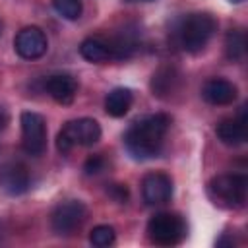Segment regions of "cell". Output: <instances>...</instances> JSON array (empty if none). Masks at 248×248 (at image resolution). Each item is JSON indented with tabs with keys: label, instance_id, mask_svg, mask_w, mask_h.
<instances>
[{
	"label": "cell",
	"instance_id": "6da1fadb",
	"mask_svg": "<svg viewBox=\"0 0 248 248\" xmlns=\"http://www.w3.org/2000/svg\"><path fill=\"white\" fill-rule=\"evenodd\" d=\"M169 126L170 118L167 114H149L145 118L136 120L124 134L126 149L136 159L157 157L163 149Z\"/></svg>",
	"mask_w": 248,
	"mask_h": 248
},
{
	"label": "cell",
	"instance_id": "7a4b0ae2",
	"mask_svg": "<svg viewBox=\"0 0 248 248\" xmlns=\"http://www.w3.org/2000/svg\"><path fill=\"white\" fill-rule=\"evenodd\" d=\"M217 29V23L213 19V16L198 12V14H188L186 17H182L176 25V43L182 50L186 52H200L209 39L213 37Z\"/></svg>",
	"mask_w": 248,
	"mask_h": 248
},
{
	"label": "cell",
	"instance_id": "3957f363",
	"mask_svg": "<svg viewBox=\"0 0 248 248\" xmlns=\"http://www.w3.org/2000/svg\"><path fill=\"white\" fill-rule=\"evenodd\" d=\"M101 138V126L93 118H78L64 124L58 132L56 147L60 153H68L76 145H93Z\"/></svg>",
	"mask_w": 248,
	"mask_h": 248
},
{
	"label": "cell",
	"instance_id": "277c9868",
	"mask_svg": "<svg viewBox=\"0 0 248 248\" xmlns=\"http://www.w3.org/2000/svg\"><path fill=\"white\" fill-rule=\"evenodd\" d=\"M147 236L153 244L174 246L186 236V223L176 213H155L147 223Z\"/></svg>",
	"mask_w": 248,
	"mask_h": 248
},
{
	"label": "cell",
	"instance_id": "5b68a950",
	"mask_svg": "<svg viewBox=\"0 0 248 248\" xmlns=\"http://www.w3.org/2000/svg\"><path fill=\"white\" fill-rule=\"evenodd\" d=\"M211 194L231 207H240L246 202L248 180L244 174H221L209 182Z\"/></svg>",
	"mask_w": 248,
	"mask_h": 248
},
{
	"label": "cell",
	"instance_id": "8992f818",
	"mask_svg": "<svg viewBox=\"0 0 248 248\" xmlns=\"http://www.w3.org/2000/svg\"><path fill=\"white\" fill-rule=\"evenodd\" d=\"M21 124V145L29 155H41L46 147V124L39 112L25 110L19 118Z\"/></svg>",
	"mask_w": 248,
	"mask_h": 248
},
{
	"label": "cell",
	"instance_id": "52a82bcc",
	"mask_svg": "<svg viewBox=\"0 0 248 248\" xmlns=\"http://www.w3.org/2000/svg\"><path fill=\"white\" fill-rule=\"evenodd\" d=\"M85 205L79 202V200H68V202H62L54 207L52 215H50V225H52V231L56 234H72L74 231H78L83 221H85Z\"/></svg>",
	"mask_w": 248,
	"mask_h": 248
},
{
	"label": "cell",
	"instance_id": "ba28073f",
	"mask_svg": "<svg viewBox=\"0 0 248 248\" xmlns=\"http://www.w3.org/2000/svg\"><path fill=\"white\" fill-rule=\"evenodd\" d=\"M46 46H48V41H46L45 31L41 27H35V25L23 27L21 31H17V35L14 39L16 52L25 60L41 58L46 52Z\"/></svg>",
	"mask_w": 248,
	"mask_h": 248
},
{
	"label": "cell",
	"instance_id": "9c48e42d",
	"mask_svg": "<svg viewBox=\"0 0 248 248\" xmlns=\"http://www.w3.org/2000/svg\"><path fill=\"white\" fill-rule=\"evenodd\" d=\"M141 196L147 205L167 203L172 196V180L165 172H149L141 180Z\"/></svg>",
	"mask_w": 248,
	"mask_h": 248
},
{
	"label": "cell",
	"instance_id": "30bf717a",
	"mask_svg": "<svg viewBox=\"0 0 248 248\" xmlns=\"http://www.w3.org/2000/svg\"><path fill=\"white\" fill-rule=\"evenodd\" d=\"M0 188L10 196H19L29 188V170L21 163H4L0 167Z\"/></svg>",
	"mask_w": 248,
	"mask_h": 248
},
{
	"label": "cell",
	"instance_id": "8fae6325",
	"mask_svg": "<svg viewBox=\"0 0 248 248\" xmlns=\"http://www.w3.org/2000/svg\"><path fill=\"white\" fill-rule=\"evenodd\" d=\"M46 93L60 105H70L78 93V81L70 74H52L45 81Z\"/></svg>",
	"mask_w": 248,
	"mask_h": 248
},
{
	"label": "cell",
	"instance_id": "7c38bea8",
	"mask_svg": "<svg viewBox=\"0 0 248 248\" xmlns=\"http://www.w3.org/2000/svg\"><path fill=\"white\" fill-rule=\"evenodd\" d=\"M202 97L209 105H231L236 99V85L223 78H211L203 83Z\"/></svg>",
	"mask_w": 248,
	"mask_h": 248
},
{
	"label": "cell",
	"instance_id": "4fadbf2b",
	"mask_svg": "<svg viewBox=\"0 0 248 248\" xmlns=\"http://www.w3.org/2000/svg\"><path fill=\"white\" fill-rule=\"evenodd\" d=\"M217 138L225 143V145H240L246 140V112L244 107L240 110V114L236 118H225L217 124L215 128Z\"/></svg>",
	"mask_w": 248,
	"mask_h": 248
},
{
	"label": "cell",
	"instance_id": "5bb4252c",
	"mask_svg": "<svg viewBox=\"0 0 248 248\" xmlns=\"http://www.w3.org/2000/svg\"><path fill=\"white\" fill-rule=\"evenodd\" d=\"M79 54L93 64H101V62H108L112 60V48L108 41H103L99 37H89L85 41H81L79 45Z\"/></svg>",
	"mask_w": 248,
	"mask_h": 248
},
{
	"label": "cell",
	"instance_id": "9a60e30c",
	"mask_svg": "<svg viewBox=\"0 0 248 248\" xmlns=\"http://www.w3.org/2000/svg\"><path fill=\"white\" fill-rule=\"evenodd\" d=\"M132 101H134V95L128 87H114L112 91H108V95L105 99V110H107V114L120 118L130 110Z\"/></svg>",
	"mask_w": 248,
	"mask_h": 248
},
{
	"label": "cell",
	"instance_id": "2e32d148",
	"mask_svg": "<svg viewBox=\"0 0 248 248\" xmlns=\"http://www.w3.org/2000/svg\"><path fill=\"white\" fill-rule=\"evenodd\" d=\"M176 83H178V72L172 66H163L153 74V79H151L153 95L167 97L176 89Z\"/></svg>",
	"mask_w": 248,
	"mask_h": 248
},
{
	"label": "cell",
	"instance_id": "e0dca14e",
	"mask_svg": "<svg viewBox=\"0 0 248 248\" xmlns=\"http://www.w3.org/2000/svg\"><path fill=\"white\" fill-rule=\"evenodd\" d=\"M244 52H246V37L242 31H229L225 35V56L232 62L244 58Z\"/></svg>",
	"mask_w": 248,
	"mask_h": 248
},
{
	"label": "cell",
	"instance_id": "ac0fdd59",
	"mask_svg": "<svg viewBox=\"0 0 248 248\" xmlns=\"http://www.w3.org/2000/svg\"><path fill=\"white\" fill-rule=\"evenodd\" d=\"M114 238H116V232H114V229L108 227V225H97V227L91 231V234H89V242H91L93 246H97V248H107V246H110V244L114 242Z\"/></svg>",
	"mask_w": 248,
	"mask_h": 248
},
{
	"label": "cell",
	"instance_id": "d6986e66",
	"mask_svg": "<svg viewBox=\"0 0 248 248\" xmlns=\"http://www.w3.org/2000/svg\"><path fill=\"white\" fill-rule=\"evenodd\" d=\"M52 6L64 19H78L83 10L81 0H52Z\"/></svg>",
	"mask_w": 248,
	"mask_h": 248
},
{
	"label": "cell",
	"instance_id": "ffe728a7",
	"mask_svg": "<svg viewBox=\"0 0 248 248\" xmlns=\"http://www.w3.org/2000/svg\"><path fill=\"white\" fill-rule=\"evenodd\" d=\"M103 165H105L103 157H99V155H91V157L85 161V165H83V170H85L87 174H97V172L103 169Z\"/></svg>",
	"mask_w": 248,
	"mask_h": 248
},
{
	"label": "cell",
	"instance_id": "44dd1931",
	"mask_svg": "<svg viewBox=\"0 0 248 248\" xmlns=\"http://www.w3.org/2000/svg\"><path fill=\"white\" fill-rule=\"evenodd\" d=\"M107 192H108L110 198H114V200L120 202V203L128 200V188H126L124 184H110V186L107 188Z\"/></svg>",
	"mask_w": 248,
	"mask_h": 248
},
{
	"label": "cell",
	"instance_id": "7402d4cb",
	"mask_svg": "<svg viewBox=\"0 0 248 248\" xmlns=\"http://www.w3.org/2000/svg\"><path fill=\"white\" fill-rule=\"evenodd\" d=\"M6 122H8V116H6V112L0 108V132L4 130V126H6Z\"/></svg>",
	"mask_w": 248,
	"mask_h": 248
},
{
	"label": "cell",
	"instance_id": "603a6c76",
	"mask_svg": "<svg viewBox=\"0 0 248 248\" xmlns=\"http://www.w3.org/2000/svg\"><path fill=\"white\" fill-rule=\"evenodd\" d=\"M126 2H153V0H126Z\"/></svg>",
	"mask_w": 248,
	"mask_h": 248
},
{
	"label": "cell",
	"instance_id": "cb8c5ba5",
	"mask_svg": "<svg viewBox=\"0 0 248 248\" xmlns=\"http://www.w3.org/2000/svg\"><path fill=\"white\" fill-rule=\"evenodd\" d=\"M229 2H234V4H238V2H242V0H229Z\"/></svg>",
	"mask_w": 248,
	"mask_h": 248
},
{
	"label": "cell",
	"instance_id": "d4e9b609",
	"mask_svg": "<svg viewBox=\"0 0 248 248\" xmlns=\"http://www.w3.org/2000/svg\"><path fill=\"white\" fill-rule=\"evenodd\" d=\"M0 31H2V23H0Z\"/></svg>",
	"mask_w": 248,
	"mask_h": 248
}]
</instances>
